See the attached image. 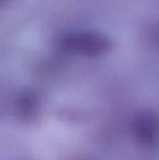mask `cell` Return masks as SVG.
<instances>
[{"mask_svg": "<svg viewBox=\"0 0 159 160\" xmlns=\"http://www.w3.org/2000/svg\"><path fill=\"white\" fill-rule=\"evenodd\" d=\"M112 47V39L108 35L93 30L70 31L61 34L56 40L59 52L91 59L104 57Z\"/></svg>", "mask_w": 159, "mask_h": 160, "instance_id": "6da1fadb", "label": "cell"}, {"mask_svg": "<svg viewBox=\"0 0 159 160\" xmlns=\"http://www.w3.org/2000/svg\"><path fill=\"white\" fill-rule=\"evenodd\" d=\"M132 138L138 146L146 149L159 144V116L153 109H141L133 116L130 123Z\"/></svg>", "mask_w": 159, "mask_h": 160, "instance_id": "7a4b0ae2", "label": "cell"}, {"mask_svg": "<svg viewBox=\"0 0 159 160\" xmlns=\"http://www.w3.org/2000/svg\"><path fill=\"white\" fill-rule=\"evenodd\" d=\"M13 116L22 125L32 127L42 118V97L34 88L25 87L17 93L13 102Z\"/></svg>", "mask_w": 159, "mask_h": 160, "instance_id": "3957f363", "label": "cell"}, {"mask_svg": "<svg viewBox=\"0 0 159 160\" xmlns=\"http://www.w3.org/2000/svg\"><path fill=\"white\" fill-rule=\"evenodd\" d=\"M56 117L59 121L67 124L71 125H79L83 124L88 120V114L84 110H80L77 108H60L56 112Z\"/></svg>", "mask_w": 159, "mask_h": 160, "instance_id": "277c9868", "label": "cell"}, {"mask_svg": "<svg viewBox=\"0 0 159 160\" xmlns=\"http://www.w3.org/2000/svg\"><path fill=\"white\" fill-rule=\"evenodd\" d=\"M146 44L152 49L159 52V21L149 24L144 32Z\"/></svg>", "mask_w": 159, "mask_h": 160, "instance_id": "5b68a950", "label": "cell"}, {"mask_svg": "<svg viewBox=\"0 0 159 160\" xmlns=\"http://www.w3.org/2000/svg\"><path fill=\"white\" fill-rule=\"evenodd\" d=\"M22 0H0V7L2 10L11 9L13 7H17L19 3H21Z\"/></svg>", "mask_w": 159, "mask_h": 160, "instance_id": "8992f818", "label": "cell"}, {"mask_svg": "<svg viewBox=\"0 0 159 160\" xmlns=\"http://www.w3.org/2000/svg\"><path fill=\"white\" fill-rule=\"evenodd\" d=\"M23 160H28V159H23Z\"/></svg>", "mask_w": 159, "mask_h": 160, "instance_id": "52a82bcc", "label": "cell"}]
</instances>
